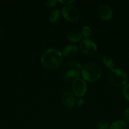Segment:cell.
<instances>
[{"mask_svg":"<svg viewBox=\"0 0 129 129\" xmlns=\"http://www.w3.org/2000/svg\"><path fill=\"white\" fill-rule=\"evenodd\" d=\"M63 55L57 49H50L42 54L40 60L43 66L48 69H55L63 62Z\"/></svg>","mask_w":129,"mask_h":129,"instance_id":"6da1fadb","label":"cell"},{"mask_svg":"<svg viewBox=\"0 0 129 129\" xmlns=\"http://www.w3.org/2000/svg\"><path fill=\"white\" fill-rule=\"evenodd\" d=\"M81 74L85 81L94 82L99 79L101 75V69L98 65L94 63L87 64L82 68Z\"/></svg>","mask_w":129,"mask_h":129,"instance_id":"7a4b0ae2","label":"cell"},{"mask_svg":"<svg viewBox=\"0 0 129 129\" xmlns=\"http://www.w3.org/2000/svg\"><path fill=\"white\" fill-rule=\"evenodd\" d=\"M108 78L110 83L116 87L126 85L127 82L126 74L123 71L119 69H111L109 73Z\"/></svg>","mask_w":129,"mask_h":129,"instance_id":"3957f363","label":"cell"},{"mask_svg":"<svg viewBox=\"0 0 129 129\" xmlns=\"http://www.w3.org/2000/svg\"><path fill=\"white\" fill-rule=\"evenodd\" d=\"M61 13L65 20L71 22L77 21L80 18L79 11L75 6L72 5L63 7L61 10Z\"/></svg>","mask_w":129,"mask_h":129,"instance_id":"277c9868","label":"cell"},{"mask_svg":"<svg viewBox=\"0 0 129 129\" xmlns=\"http://www.w3.org/2000/svg\"><path fill=\"white\" fill-rule=\"evenodd\" d=\"M80 49L83 54L86 55H92L97 50V45L92 40L85 39L81 42Z\"/></svg>","mask_w":129,"mask_h":129,"instance_id":"5b68a950","label":"cell"},{"mask_svg":"<svg viewBox=\"0 0 129 129\" xmlns=\"http://www.w3.org/2000/svg\"><path fill=\"white\" fill-rule=\"evenodd\" d=\"M72 89L75 95L78 97H82L87 91V84L84 80L78 79L73 83Z\"/></svg>","mask_w":129,"mask_h":129,"instance_id":"8992f818","label":"cell"},{"mask_svg":"<svg viewBox=\"0 0 129 129\" xmlns=\"http://www.w3.org/2000/svg\"><path fill=\"white\" fill-rule=\"evenodd\" d=\"M98 15L102 20H108L113 16V11L110 6L102 4L98 8Z\"/></svg>","mask_w":129,"mask_h":129,"instance_id":"52a82bcc","label":"cell"},{"mask_svg":"<svg viewBox=\"0 0 129 129\" xmlns=\"http://www.w3.org/2000/svg\"><path fill=\"white\" fill-rule=\"evenodd\" d=\"M62 102L63 105L67 108H73L75 103L74 95L70 91L64 92L62 95Z\"/></svg>","mask_w":129,"mask_h":129,"instance_id":"ba28073f","label":"cell"},{"mask_svg":"<svg viewBox=\"0 0 129 129\" xmlns=\"http://www.w3.org/2000/svg\"><path fill=\"white\" fill-rule=\"evenodd\" d=\"M80 73L79 71L73 69H70L68 70L67 73H65L64 76V79L65 81L68 83H74L75 81L78 79L79 78Z\"/></svg>","mask_w":129,"mask_h":129,"instance_id":"9c48e42d","label":"cell"},{"mask_svg":"<svg viewBox=\"0 0 129 129\" xmlns=\"http://www.w3.org/2000/svg\"><path fill=\"white\" fill-rule=\"evenodd\" d=\"M78 49L75 45H69L66 46L63 50V54L67 57H71L77 54Z\"/></svg>","mask_w":129,"mask_h":129,"instance_id":"30bf717a","label":"cell"},{"mask_svg":"<svg viewBox=\"0 0 129 129\" xmlns=\"http://www.w3.org/2000/svg\"><path fill=\"white\" fill-rule=\"evenodd\" d=\"M67 39L71 42H78L82 39V34L78 31L70 32L67 35Z\"/></svg>","mask_w":129,"mask_h":129,"instance_id":"8fae6325","label":"cell"},{"mask_svg":"<svg viewBox=\"0 0 129 129\" xmlns=\"http://www.w3.org/2000/svg\"><path fill=\"white\" fill-rule=\"evenodd\" d=\"M127 125L124 121L118 120L114 122L110 126V129H127Z\"/></svg>","mask_w":129,"mask_h":129,"instance_id":"7c38bea8","label":"cell"},{"mask_svg":"<svg viewBox=\"0 0 129 129\" xmlns=\"http://www.w3.org/2000/svg\"><path fill=\"white\" fill-rule=\"evenodd\" d=\"M102 62L103 64H104L106 68H108V69H113L114 67V62H113V60L108 56H104L102 57Z\"/></svg>","mask_w":129,"mask_h":129,"instance_id":"4fadbf2b","label":"cell"},{"mask_svg":"<svg viewBox=\"0 0 129 129\" xmlns=\"http://www.w3.org/2000/svg\"><path fill=\"white\" fill-rule=\"evenodd\" d=\"M59 18V11L58 10H54L49 14V19L51 22H56Z\"/></svg>","mask_w":129,"mask_h":129,"instance_id":"5bb4252c","label":"cell"},{"mask_svg":"<svg viewBox=\"0 0 129 129\" xmlns=\"http://www.w3.org/2000/svg\"><path fill=\"white\" fill-rule=\"evenodd\" d=\"M69 65L72 69H73V70L79 71H82V64L77 60H72L69 63Z\"/></svg>","mask_w":129,"mask_h":129,"instance_id":"9a60e30c","label":"cell"},{"mask_svg":"<svg viewBox=\"0 0 129 129\" xmlns=\"http://www.w3.org/2000/svg\"><path fill=\"white\" fill-rule=\"evenodd\" d=\"M82 34L85 38L87 39L89 37L91 34V30L89 26H85L82 29Z\"/></svg>","mask_w":129,"mask_h":129,"instance_id":"2e32d148","label":"cell"},{"mask_svg":"<svg viewBox=\"0 0 129 129\" xmlns=\"http://www.w3.org/2000/svg\"><path fill=\"white\" fill-rule=\"evenodd\" d=\"M97 127L98 129H108L110 128V125L106 121H99L97 123Z\"/></svg>","mask_w":129,"mask_h":129,"instance_id":"e0dca14e","label":"cell"},{"mask_svg":"<svg viewBox=\"0 0 129 129\" xmlns=\"http://www.w3.org/2000/svg\"><path fill=\"white\" fill-rule=\"evenodd\" d=\"M123 94L126 100L129 102V84H126L123 89Z\"/></svg>","mask_w":129,"mask_h":129,"instance_id":"ac0fdd59","label":"cell"},{"mask_svg":"<svg viewBox=\"0 0 129 129\" xmlns=\"http://www.w3.org/2000/svg\"><path fill=\"white\" fill-rule=\"evenodd\" d=\"M57 3H58V1H56V0H49V1H47L46 2V5L48 7L51 8L55 6Z\"/></svg>","mask_w":129,"mask_h":129,"instance_id":"d6986e66","label":"cell"},{"mask_svg":"<svg viewBox=\"0 0 129 129\" xmlns=\"http://www.w3.org/2000/svg\"><path fill=\"white\" fill-rule=\"evenodd\" d=\"M59 3L62 4V5H67V6H68V5H70L72 3L74 2V1H73V0H72V1H70V0L66 1V0H64V1H59Z\"/></svg>","mask_w":129,"mask_h":129,"instance_id":"ffe728a7","label":"cell"},{"mask_svg":"<svg viewBox=\"0 0 129 129\" xmlns=\"http://www.w3.org/2000/svg\"><path fill=\"white\" fill-rule=\"evenodd\" d=\"M124 117L126 121L129 122V108H126L124 112Z\"/></svg>","mask_w":129,"mask_h":129,"instance_id":"44dd1931","label":"cell"},{"mask_svg":"<svg viewBox=\"0 0 129 129\" xmlns=\"http://www.w3.org/2000/svg\"><path fill=\"white\" fill-rule=\"evenodd\" d=\"M77 105H78V106L81 107V106H82L83 103V99H82V98H79V99H78V100H77Z\"/></svg>","mask_w":129,"mask_h":129,"instance_id":"7402d4cb","label":"cell"}]
</instances>
